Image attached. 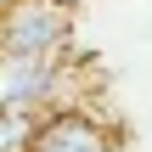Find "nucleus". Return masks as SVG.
I'll list each match as a JSON object with an SVG mask.
<instances>
[{"label": "nucleus", "mask_w": 152, "mask_h": 152, "mask_svg": "<svg viewBox=\"0 0 152 152\" xmlns=\"http://www.w3.org/2000/svg\"><path fill=\"white\" fill-rule=\"evenodd\" d=\"M68 39H73L68 0H6L0 56H68Z\"/></svg>", "instance_id": "obj_1"}, {"label": "nucleus", "mask_w": 152, "mask_h": 152, "mask_svg": "<svg viewBox=\"0 0 152 152\" xmlns=\"http://www.w3.org/2000/svg\"><path fill=\"white\" fill-rule=\"evenodd\" d=\"M34 152H124V135L96 107H68V113H51L45 118Z\"/></svg>", "instance_id": "obj_2"}, {"label": "nucleus", "mask_w": 152, "mask_h": 152, "mask_svg": "<svg viewBox=\"0 0 152 152\" xmlns=\"http://www.w3.org/2000/svg\"><path fill=\"white\" fill-rule=\"evenodd\" d=\"M39 130H45V113L6 107L0 113V152H34L39 147Z\"/></svg>", "instance_id": "obj_3"}]
</instances>
